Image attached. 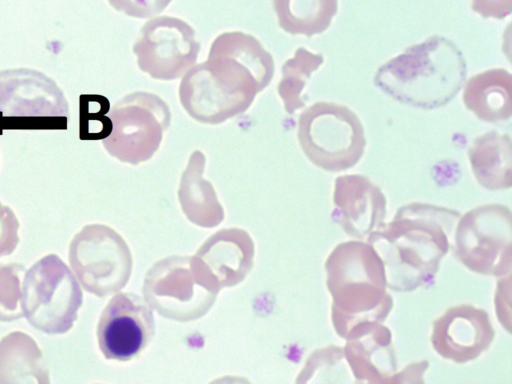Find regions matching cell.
Listing matches in <instances>:
<instances>
[{"label":"cell","mask_w":512,"mask_h":384,"mask_svg":"<svg viewBox=\"0 0 512 384\" xmlns=\"http://www.w3.org/2000/svg\"><path fill=\"white\" fill-rule=\"evenodd\" d=\"M273 72V58L257 39L225 32L213 42L207 61L186 73L179 98L194 119L219 123L245 111Z\"/></svg>","instance_id":"cell-1"},{"label":"cell","mask_w":512,"mask_h":384,"mask_svg":"<svg viewBox=\"0 0 512 384\" xmlns=\"http://www.w3.org/2000/svg\"><path fill=\"white\" fill-rule=\"evenodd\" d=\"M456 210L413 202L401 206L393 219L366 241L384 263L387 287L410 292L433 277L451 248L450 236L460 217Z\"/></svg>","instance_id":"cell-2"},{"label":"cell","mask_w":512,"mask_h":384,"mask_svg":"<svg viewBox=\"0 0 512 384\" xmlns=\"http://www.w3.org/2000/svg\"><path fill=\"white\" fill-rule=\"evenodd\" d=\"M326 287L332 297L331 322L346 339L366 323H382L393 308L384 263L363 240L337 244L325 260Z\"/></svg>","instance_id":"cell-3"},{"label":"cell","mask_w":512,"mask_h":384,"mask_svg":"<svg viewBox=\"0 0 512 384\" xmlns=\"http://www.w3.org/2000/svg\"><path fill=\"white\" fill-rule=\"evenodd\" d=\"M466 75V61L456 44L435 35L385 62L373 80L382 92L402 104L435 109L458 94Z\"/></svg>","instance_id":"cell-4"},{"label":"cell","mask_w":512,"mask_h":384,"mask_svg":"<svg viewBox=\"0 0 512 384\" xmlns=\"http://www.w3.org/2000/svg\"><path fill=\"white\" fill-rule=\"evenodd\" d=\"M298 140L307 158L328 172L352 168L366 147L358 116L346 106L325 101L314 103L300 114Z\"/></svg>","instance_id":"cell-5"},{"label":"cell","mask_w":512,"mask_h":384,"mask_svg":"<svg viewBox=\"0 0 512 384\" xmlns=\"http://www.w3.org/2000/svg\"><path fill=\"white\" fill-rule=\"evenodd\" d=\"M21 307L27 321L47 334L67 332L77 319L82 291L69 268L54 254L25 274Z\"/></svg>","instance_id":"cell-6"},{"label":"cell","mask_w":512,"mask_h":384,"mask_svg":"<svg viewBox=\"0 0 512 384\" xmlns=\"http://www.w3.org/2000/svg\"><path fill=\"white\" fill-rule=\"evenodd\" d=\"M455 258L470 271L502 277L512 270V213L502 204L477 206L460 215Z\"/></svg>","instance_id":"cell-7"},{"label":"cell","mask_w":512,"mask_h":384,"mask_svg":"<svg viewBox=\"0 0 512 384\" xmlns=\"http://www.w3.org/2000/svg\"><path fill=\"white\" fill-rule=\"evenodd\" d=\"M112 130L103 145L120 161L137 164L148 160L158 149L170 124V110L157 95L134 92L112 108Z\"/></svg>","instance_id":"cell-8"},{"label":"cell","mask_w":512,"mask_h":384,"mask_svg":"<svg viewBox=\"0 0 512 384\" xmlns=\"http://www.w3.org/2000/svg\"><path fill=\"white\" fill-rule=\"evenodd\" d=\"M69 262L84 289L104 297L125 284L130 257L113 230L96 224L85 226L73 238Z\"/></svg>","instance_id":"cell-9"},{"label":"cell","mask_w":512,"mask_h":384,"mask_svg":"<svg viewBox=\"0 0 512 384\" xmlns=\"http://www.w3.org/2000/svg\"><path fill=\"white\" fill-rule=\"evenodd\" d=\"M133 51L142 71L154 79L172 80L195 63L199 43L188 23L160 16L145 23Z\"/></svg>","instance_id":"cell-10"},{"label":"cell","mask_w":512,"mask_h":384,"mask_svg":"<svg viewBox=\"0 0 512 384\" xmlns=\"http://www.w3.org/2000/svg\"><path fill=\"white\" fill-rule=\"evenodd\" d=\"M154 327L152 312L142 298L132 293H119L109 301L99 318V347L106 359L128 361L147 346Z\"/></svg>","instance_id":"cell-11"},{"label":"cell","mask_w":512,"mask_h":384,"mask_svg":"<svg viewBox=\"0 0 512 384\" xmlns=\"http://www.w3.org/2000/svg\"><path fill=\"white\" fill-rule=\"evenodd\" d=\"M495 334L486 310L460 304L448 308L433 320L430 342L443 359L465 364L475 361L488 350Z\"/></svg>","instance_id":"cell-12"},{"label":"cell","mask_w":512,"mask_h":384,"mask_svg":"<svg viewBox=\"0 0 512 384\" xmlns=\"http://www.w3.org/2000/svg\"><path fill=\"white\" fill-rule=\"evenodd\" d=\"M0 112L6 117H68L69 105L54 80L40 71H0Z\"/></svg>","instance_id":"cell-13"},{"label":"cell","mask_w":512,"mask_h":384,"mask_svg":"<svg viewBox=\"0 0 512 384\" xmlns=\"http://www.w3.org/2000/svg\"><path fill=\"white\" fill-rule=\"evenodd\" d=\"M346 362L356 383H408L407 370L397 371L392 332L382 323H366L345 339Z\"/></svg>","instance_id":"cell-14"},{"label":"cell","mask_w":512,"mask_h":384,"mask_svg":"<svg viewBox=\"0 0 512 384\" xmlns=\"http://www.w3.org/2000/svg\"><path fill=\"white\" fill-rule=\"evenodd\" d=\"M333 204L343 231L358 240L385 221L387 200L382 190L365 175H341L334 180Z\"/></svg>","instance_id":"cell-15"},{"label":"cell","mask_w":512,"mask_h":384,"mask_svg":"<svg viewBox=\"0 0 512 384\" xmlns=\"http://www.w3.org/2000/svg\"><path fill=\"white\" fill-rule=\"evenodd\" d=\"M512 75L503 68H492L469 78L463 88L465 107L479 120L503 122L512 115Z\"/></svg>","instance_id":"cell-16"},{"label":"cell","mask_w":512,"mask_h":384,"mask_svg":"<svg viewBox=\"0 0 512 384\" xmlns=\"http://www.w3.org/2000/svg\"><path fill=\"white\" fill-rule=\"evenodd\" d=\"M477 182L487 190H507L512 186V140L495 130L477 136L467 150Z\"/></svg>","instance_id":"cell-17"},{"label":"cell","mask_w":512,"mask_h":384,"mask_svg":"<svg viewBox=\"0 0 512 384\" xmlns=\"http://www.w3.org/2000/svg\"><path fill=\"white\" fill-rule=\"evenodd\" d=\"M273 9L285 32L312 37L329 28L338 0H273Z\"/></svg>","instance_id":"cell-18"},{"label":"cell","mask_w":512,"mask_h":384,"mask_svg":"<svg viewBox=\"0 0 512 384\" xmlns=\"http://www.w3.org/2000/svg\"><path fill=\"white\" fill-rule=\"evenodd\" d=\"M323 61L322 53H312L304 47H299L294 56L284 63L278 93L287 113L293 114L305 105L301 92L309 77L322 65Z\"/></svg>","instance_id":"cell-19"},{"label":"cell","mask_w":512,"mask_h":384,"mask_svg":"<svg viewBox=\"0 0 512 384\" xmlns=\"http://www.w3.org/2000/svg\"><path fill=\"white\" fill-rule=\"evenodd\" d=\"M346 359L343 347L329 345L314 351L307 359L306 365L299 374V378H303L298 382H309L310 379L319 377L317 382L332 383V378L336 383L339 382L338 377L347 376Z\"/></svg>","instance_id":"cell-20"},{"label":"cell","mask_w":512,"mask_h":384,"mask_svg":"<svg viewBox=\"0 0 512 384\" xmlns=\"http://www.w3.org/2000/svg\"><path fill=\"white\" fill-rule=\"evenodd\" d=\"M109 101L100 95H82L81 97V139H104L111 133L112 122L106 116Z\"/></svg>","instance_id":"cell-21"},{"label":"cell","mask_w":512,"mask_h":384,"mask_svg":"<svg viewBox=\"0 0 512 384\" xmlns=\"http://www.w3.org/2000/svg\"><path fill=\"white\" fill-rule=\"evenodd\" d=\"M13 342L15 340L13 333H11ZM11 344V341L6 335L0 342V381L3 377L8 376H27L30 372L32 376L35 375L33 371L28 368H37L36 364L41 360V351L38 349L35 341L28 348L27 352H17ZM35 371V369H33Z\"/></svg>","instance_id":"cell-22"},{"label":"cell","mask_w":512,"mask_h":384,"mask_svg":"<svg viewBox=\"0 0 512 384\" xmlns=\"http://www.w3.org/2000/svg\"><path fill=\"white\" fill-rule=\"evenodd\" d=\"M19 221L12 209L0 202V257L11 254L19 243Z\"/></svg>","instance_id":"cell-23"},{"label":"cell","mask_w":512,"mask_h":384,"mask_svg":"<svg viewBox=\"0 0 512 384\" xmlns=\"http://www.w3.org/2000/svg\"><path fill=\"white\" fill-rule=\"evenodd\" d=\"M117 11L136 18H147L163 11L172 0H107Z\"/></svg>","instance_id":"cell-24"},{"label":"cell","mask_w":512,"mask_h":384,"mask_svg":"<svg viewBox=\"0 0 512 384\" xmlns=\"http://www.w3.org/2000/svg\"><path fill=\"white\" fill-rule=\"evenodd\" d=\"M495 291V310L501 325L510 333L511 328V273L499 277Z\"/></svg>","instance_id":"cell-25"},{"label":"cell","mask_w":512,"mask_h":384,"mask_svg":"<svg viewBox=\"0 0 512 384\" xmlns=\"http://www.w3.org/2000/svg\"><path fill=\"white\" fill-rule=\"evenodd\" d=\"M471 8L483 18L503 19L511 13L512 0H471Z\"/></svg>","instance_id":"cell-26"}]
</instances>
